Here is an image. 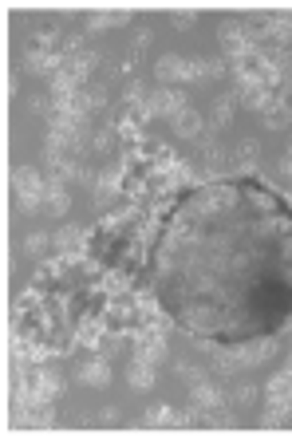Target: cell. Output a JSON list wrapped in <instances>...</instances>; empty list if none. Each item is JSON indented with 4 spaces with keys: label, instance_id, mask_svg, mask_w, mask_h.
<instances>
[{
    "label": "cell",
    "instance_id": "obj_14",
    "mask_svg": "<svg viewBox=\"0 0 292 438\" xmlns=\"http://www.w3.org/2000/svg\"><path fill=\"white\" fill-rule=\"evenodd\" d=\"M233 111H237V95H217L213 99V126H225L229 119H233Z\"/></svg>",
    "mask_w": 292,
    "mask_h": 438
},
{
    "label": "cell",
    "instance_id": "obj_11",
    "mask_svg": "<svg viewBox=\"0 0 292 438\" xmlns=\"http://www.w3.org/2000/svg\"><path fill=\"white\" fill-rule=\"evenodd\" d=\"M12 182H16V193H48V186L40 182V174L32 170V166H20V170H12Z\"/></svg>",
    "mask_w": 292,
    "mask_h": 438
},
{
    "label": "cell",
    "instance_id": "obj_13",
    "mask_svg": "<svg viewBox=\"0 0 292 438\" xmlns=\"http://www.w3.org/2000/svg\"><path fill=\"white\" fill-rule=\"evenodd\" d=\"M68 190H64V182H48V193H43V209H48V213H68Z\"/></svg>",
    "mask_w": 292,
    "mask_h": 438
},
{
    "label": "cell",
    "instance_id": "obj_4",
    "mask_svg": "<svg viewBox=\"0 0 292 438\" xmlns=\"http://www.w3.org/2000/svg\"><path fill=\"white\" fill-rule=\"evenodd\" d=\"M217 40H222V48L233 59H241V55H249L253 52V40L245 36V28L241 24H222V32H217Z\"/></svg>",
    "mask_w": 292,
    "mask_h": 438
},
{
    "label": "cell",
    "instance_id": "obj_5",
    "mask_svg": "<svg viewBox=\"0 0 292 438\" xmlns=\"http://www.w3.org/2000/svg\"><path fill=\"white\" fill-rule=\"evenodd\" d=\"M190 403H194V411H222V407H225V395L213 383H209V379H202V383L190 387Z\"/></svg>",
    "mask_w": 292,
    "mask_h": 438
},
{
    "label": "cell",
    "instance_id": "obj_26",
    "mask_svg": "<svg viewBox=\"0 0 292 438\" xmlns=\"http://www.w3.org/2000/svg\"><path fill=\"white\" fill-rule=\"evenodd\" d=\"M186 79H206V59H186Z\"/></svg>",
    "mask_w": 292,
    "mask_h": 438
},
{
    "label": "cell",
    "instance_id": "obj_23",
    "mask_svg": "<svg viewBox=\"0 0 292 438\" xmlns=\"http://www.w3.org/2000/svg\"><path fill=\"white\" fill-rule=\"evenodd\" d=\"M48 245H52V237H48V233H28V237H24V253H32V257H40Z\"/></svg>",
    "mask_w": 292,
    "mask_h": 438
},
{
    "label": "cell",
    "instance_id": "obj_12",
    "mask_svg": "<svg viewBox=\"0 0 292 438\" xmlns=\"http://www.w3.org/2000/svg\"><path fill=\"white\" fill-rule=\"evenodd\" d=\"M174 131H178V138H197L202 135V131H206V119H202V115H197V111H182L178 119H174Z\"/></svg>",
    "mask_w": 292,
    "mask_h": 438
},
{
    "label": "cell",
    "instance_id": "obj_27",
    "mask_svg": "<svg viewBox=\"0 0 292 438\" xmlns=\"http://www.w3.org/2000/svg\"><path fill=\"white\" fill-rule=\"evenodd\" d=\"M84 99H87V107L95 111V107H103V103H107V91H103V87H91Z\"/></svg>",
    "mask_w": 292,
    "mask_h": 438
},
{
    "label": "cell",
    "instance_id": "obj_22",
    "mask_svg": "<svg viewBox=\"0 0 292 438\" xmlns=\"http://www.w3.org/2000/svg\"><path fill=\"white\" fill-rule=\"evenodd\" d=\"M257 151H261V146H257L253 138H241V142H237V158H241V166H245V170H253V158H257Z\"/></svg>",
    "mask_w": 292,
    "mask_h": 438
},
{
    "label": "cell",
    "instance_id": "obj_10",
    "mask_svg": "<svg viewBox=\"0 0 292 438\" xmlns=\"http://www.w3.org/2000/svg\"><path fill=\"white\" fill-rule=\"evenodd\" d=\"M126 379H130L135 391H150V387H154V363H146V359H130Z\"/></svg>",
    "mask_w": 292,
    "mask_h": 438
},
{
    "label": "cell",
    "instance_id": "obj_15",
    "mask_svg": "<svg viewBox=\"0 0 292 438\" xmlns=\"http://www.w3.org/2000/svg\"><path fill=\"white\" fill-rule=\"evenodd\" d=\"M289 123H292V111L284 107V99H277L273 107L264 111V126H273V131H284Z\"/></svg>",
    "mask_w": 292,
    "mask_h": 438
},
{
    "label": "cell",
    "instance_id": "obj_29",
    "mask_svg": "<svg viewBox=\"0 0 292 438\" xmlns=\"http://www.w3.org/2000/svg\"><path fill=\"white\" fill-rule=\"evenodd\" d=\"M253 399H257V391H253V387H241V391H237V407H249Z\"/></svg>",
    "mask_w": 292,
    "mask_h": 438
},
{
    "label": "cell",
    "instance_id": "obj_3",
    "mask_svg": "<svg viewBox=\"0 0 292 438\" xmlns=\"http://www.w3.org/2000/svg\"><path fill=\"white\" fill-rule=\"evenodd\" d=\"M146 103H150L154 115H174V119L186 111V95H182L178 87H158V91H150Z\"/></svg>",
    "mask_w": 292,
    "mask_h": 438
},
{
    "label": "cell",
    "instance_id": "obj_8",
    "mask_svg": "<svg viewBox=\"0 0 292 438\" xmlns=\"http://www.w3.org/2000/svg\"><path fill=\"white\" fill-rule=\"evenodd\" d=\"M264 40L284 48L292 40V16H264Z\"/></svg>",
    "mask_w": 292,
    "mask_h": 438
},
{
    "label": "cell",
    "instance_id": "obj_24",
    "mask_svg": "<svg viewBox=\"0 0 292 438\" xmlns=\"http://www.w3.org/2000/svg\"><path fill=\"white\" fill-rule=\"evenodd\" d=\"M206 162H209V170H213V174L225 166V151L217 146V142H206Z\"/></svg>",
    "mask_w": 292,
    "mask_h": 438
},
{
    "label": "cell",
    "instance_id": "obj_30",
    "mask_svg": "<svg viewBox=\"0 0 292 438\" xmlns=\"http://www.w3.org/2000/svg\"><path fill=\"white\" fill-rule=\"evenodd\" d=\"M95 146H99V151H107V146H111V135H103V131H99V135H95Z\"/></svg>",
    "mask_w": 292,
    "mask_h": 438
},
{
    "label": "cell",
    "instance_id": "obj_18",
    "mask_svg": "<svg viewBox=\"0 0 292 438\" xmlns=\"http://www.w3.org/2000/svg\"><path fill=\"white\" fill-rule=\"evenodd\" d=\"M273 352H277V343L264 340V343H253V347H245V352H241V359H245V368H253V363H264V359H273Z\"/></svg>",
    "mask_w": 292,
    "mask_h": 438
},
{
    "label": "cell",
    "instance_id": "obj_28",
    "mask_svg": "<svg viewBox=\"0 0 292 438\" xmlns=\"http://www.w3.org/2000/svg\"><path fill=\"white\" fill-rule=\"evenodd\" d=\"M206 75H209V79L225 75V64H222V59H206Z\"/></svg>",
    "mask_w": 292,
    "mask_h": 438
},
{
    "label": "cell",
    "instance_id": "obj_32",
    "mask_svg": "<svg viewBox=\"0 0 292 438\" xmlns=\"http://www.w3.org/2000/svg\"><path fill=\"white\" fill-rule=\"evenodd\" d=\"M284 154H292V142H289V151H284Z\"/></svg>",
    "mask_w": 292,
    "mask_h": 438
},
{
    "label": "cell",
    "instance_id": "obj_21",
    "mask_svg": "<svg viewBox=\"0 0 292 438\" xmlns=\"http://www.w3.org/2000/svg\"><path fill=\"white\" fill-rule=\"evenodd\" d=\"M123 20H126V12H123V8H115V12H95V16H91V24H87V28H91V32H103V28H111V24H123Z\"/></svg>",
    "mask_w": 292,
    "mask_h": 438
},
{
    "label": "cell",
    "instance_id": "obj_17",
    "mask_svg": "<svg viewBox=\"0 0 292 438\" xmlns=\"http://www.w3.org/2000/svg\"><path fill=\"white\" fill-rule=\"evenodd\" d=\"M103 292H107V296H126V288H130V276L126 273H119V269H115V273H103Z\"/></svg>",
    "mask_w": 292,
    "mask_h": 438
},
{
    "label": "cell",
    "instance_id": "obj_1",
    "mask_svg": "<svg viewBox=\"0 0 292 438\" xmlns=\"http://www.w3.org/2000/svg\"><path fill=\"white\" fill-rule=\"evenodd\" d=\"M103 324L111 336H130V332L139 328V308L126 301V296H115L107 308H103Z\"/></svg>",
    "mask_w": 292,
    "mask_h": 438
},
{
    "label": "cell",
    "instance_id": "obj_6",
    "mask_svg": "<svg viewBox=\"0 0 292 438\" xmlns=\"http://www.w3.org/2000/svg\"><path fill=\"white\" fill-rule=\"evenodd\" d=\"M52 241H56V249H59V253H64L68 260H84L87 249H84V233H79V229L64 225V229H59L56 237H52Z\"/></svg>",
    "mask_w": 292,
    "mask_h": 438
},
{
    "label": "cell",
    "instance_id": "obj_20",
    "mask_svg": "<svg viewBox=\"0 0 292 438\" xmlns=\"http://www.w3.org/2000/svg\"><path fill=\"white\" fill-rule=\"evenodd\" d=\"M146 423H150V426H174V423H178V415H174V407H166V403H158V407H150V415H146Z\"/></svg>",
    "mask_w": 292,
    "mask_h": 438
},
{
    "label": "cell",
    "instance_id": "obj_31",
    "mask_svg": "<svg viewBox=\"0 0 292 438\" xmlns=\"http://www.w3.org/2000/svg\"><path fill=\"white\" fill-rule=\"evenodd\" d=\"M280 170H284V174L292 178V154H284V162H280Z\"/></svg>",
    "mask_w": 292,
    "mask_h": 438
},
{
    "label": "cell",
    "instance_id": "obj_19",
    "mask_svg": "<svg viewBox=\"0 0 292 438\" xmlns=\"http://www.w3.org/2000/svg\"><path fill=\"white\" fill-rule=\"evenodd\" d=\"M71 260L64 257V253H59V257H48L40 265V273H36V280H56V276H64V269H68Z\"/></svg>",
    "mask_w": 292,
    "mask_h": 438
},
{
    "label": "cell",
    "instance_id": "obj_7",
    "mask_svg": "<svg viewBox=\"0 0 292 438\" xmlns=\"http://www.w3.org/2000/svg\"><path fill=\"white\" fill-rule=\"evenodd\" d=\"M79 383L107 387V383H111V363H107V359H87L84 368H79Z\"/></svg>",
    "mask_w": 292,
    "mask_h": 438
},
{
    "label": "cell",
    "instance_id": "obj_25",
    "mask_svg": "<svg viewBox=\"0 0 292 438\" xmlns=\"http://www.w3.org/2000/svg\"><path fill=\"white\" fill-rule=\"evenodd\" d=\"M16 206H20V213H36L43 206V198L40 193H16Z\"/></svg>",
    "mask_w": 292,
    "mask_h": 438
},
{
    "label": "cell",
    "instance_id": "obj_9",
    "mask_svg": "<svg viewBox=\"0 0 292 438\" xmlns=\"http://www.w3.org/2000/svg\"><path fill=\"white\" fill-rule=\"evenodd\" d=\"M154 75L162 79V87L174 83V79H186V59H182V55H162V59L154 64Z\"/></svg>",
    "mask_w": 292,
    "mask_h": 438
},
{
    "label": "cell",
    "instance_id": "obj_2",
    "mask_svg": "<svg viewBox=\"0 0 292 438\" xmlns=\"http://www.w3.org/2000/svg\"><path fill=\"white\" fill-rule=\"evenodd\" d=\"M24 387H28L32 403H52V399L64 391V379H59L56 371H48V368H32V375L24 379Z\"/></svg>",
    "mask_w": 292,
    "mask_h": 438
},
{
    "label": "cell",
    "instance_id": "obj_16",
    "mask_svg": "<svg viewBox=\"0 0 292 438\" xmlns=\"http://www.w3.org/2000/svg\"><path fill=\"white\" fill-rule=\"evenodd\" d=\"M245 368V359L241 352H213V371H222V375H233V371Z\"/></svg>",
    "mask_w": 292,
    "mask_h": 438
}]
</instances>
